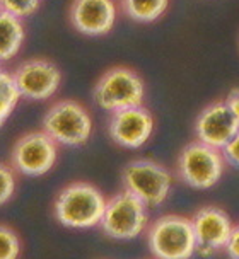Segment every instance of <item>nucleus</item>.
<instances>
[{"instance_id": "4be33fe9", "label": "nucleus", "mask_w": 239, "mask_h": 259, "mask_svg": "<svg viewBox=\"0 0 239 259\" xmlns=\"http://www.w3.org/2000/svg\"><path fill=\"white\" fill-rule=\"evenodd\" d=\"M226 104L229 106V109L232 111V114L236 116V119L239 121V87H234L227 92V96L224 97Z\"/></svg>"}, {"instance_id": "423d86ee", "label": "nucleus", "mask_w": 239, "mask_h": 259, "mask_svg": "<svg viewBox=\"0 0 239 259\" xmlns=\"http://www.w3.org/2000/svg\"><path fill=\"white\" fill-rule=\"evenodd\" d=\"M123 188L135 194L147 206H159L166 201L173 188V176L166 165L150 159L128 162L122 174Z\"/></svg>"}, {"instance_id": "dca6fc26", "label": "nucleus", "mask_w": 239, "mask_h": 259, "mask_svg": "<svg viewBox=\"0 0 239 259\" xmlns=\"http://www.w3.org/2000/svg\"><path fill=\"white\" fill-rule=\"evenodd\" d=\"M19 101L21 94L14 82L12 72H7L4 63H0V126L9 119Z\"/></svg>"}, {"instance_id": "20e7f679", "label": "nucleus", "mask_w": 239, "mask_h": 259, "mask_svg": "<svg viewBox=\"0 0 239 259\" xmlns=\"http://www.w3.org/2000/svg\"><path fill=\"white\" fill-rule=\"evenodd\" d=\"M226 164L222 150L195 140L179 152L176 172L178 178L193 189H210L222 179Z\"/></svg>"}, {"instance_id": "9b49d317", "label": "nucleus", "mask_w": 239, "mask_h": 259, "mask_svg": "<svg viewBox=\"0 0 239 259\" xmlns=\"http://www.w3.org/2000/svg\"><path fill=\"white\" fill-rule=\"evenodd\" d=\"M118 12V0H72L68 7V21L81 34L99 38L113 31Z\"/></svg>"}, {"instance_id": "9d476101", "label": "nucleus", "mask_w": 239, "mask_h": 259, "mask_svg": "<svg viewBox=\"0 0 239 259\" xmlns=\"http://www.w3.org/2000/svg\"><path fill=\"white\" fill-rule=\"evenodd\" d=\"M155 128L154 116L144 104L114 111L108 121L111 140L123 149H140L150 140Z\"/></svg>"}, {"instance_id": "f3484780", "label": "nucleus", "mask_w": 239, "mask_h": 259, "mask_svg": "<svg viewBox=\"0 0 239 259\" xmlns=\"http://www.w3.org/2000/svg\"><path fill=\"white\" fill-rule=\"evenodd\" d=\"M21 254V239L14 229L0 224V259H17Z\"/></svg>"}, {"instance_id": "412c9836", "label": "nucleus", "mask_w": 239, "mask_h": 259, "mask_svg": "<svg viewBox=\"0 0 239 259\" xmlns=\"http://www.w3.org/2000/svg\"><path fill=\"white\" fill-rule=\"evenodd\" d=\"M224 249H226L229 259H239V225L232 227L231 237H229Z\"/></svg>"}, {"instance_id": "f8f14e48", "label": "nucleus", "mask_w": 239, "mask_h": 259, "mask_svg": "<svg viewBox=\"0 0 239 259\" xmlns=\"http://www.w3.org/2000/svg\"><path fill=\"white\" fill-rule=\"evenodd\" d=\"M237 132L239 121L224 99L207 104L195 119L196 140L220 150Z\"/></svg>"}, {"instance_id": "ddd939ff", "label": "nucleus", "mask_w": 239, "mask_h": 259, "mask_svg": "<svg viewBox=\"0 0 239 259\" xmlns=\"http://www.w3.org/2000/svg\"><path fill=\"white\" fill-rule=\"evenodd\" d=\"M196 239V251L202 256L224 249L232 232L231 219L222 208L204 206L191 217Z\"/></svg>"}, {"instance_id": "f03ea898", "label": "nucleus", "mask_w": 239, "mask_h": 259, "mask_svg": "<svg viewBox=\"0 0 239 259\" xmlns=\"http://www.w3.org/2000/svg\"><path fill=\"white\" fill-rule=\"evenodd\" d=\"M93 99L98 108L108 111H122L144 104L145 82L140 73L125 65L108 68L101 73L93 89Z\"/></svg>"}, {"instance_id": "a211bd4d", "label": "nucleus", "mask_w": 239, "mask_h": 259, "mask_svg": "<svg viewBox=\"0 0 239 259\" xmlns=\"http://www.w3.org/2000/svg\"><path fill=\"white\" fill-rule=\"evenodd\" d=\"M43 0H0V11H6L12 16L26 19L38 12Z\"/></svg>"}, {"instance_id": "aec40b11", "label": "nucleus", "mask_w": 239, "mask_h": 259, "mask_svg": "<svg viewBox=\"0 0 239 259\" xmlns=\"http://www.w3.org/2000/svg\"><path fill=\"white\" fill-rule=\"evenodd\" d=\"M222 155L229 165L239 169V132L226 143V147L222 149Z\"/></svg>"}, {"instance_id": "0eeeda50", "label": "nucleus", "mask_w": 239, "mask_h": 259, "mask_svg": "<svg viewBox=\"0 0 239 259\" xmlns=\"http://www.w3.org/2000/svg\"><path fill=\"white\" fill-rule=\"evenodd\" d=\"M147 205L142 200L123 189L106 201L99 227L104 235L111 239H135L147 227Z\"/></svg>"}, {"instance_id": "6ab92c4d", "label": "nucleus", "mask_w": 239, "mask_h": 259, "mask_svg": "<svg viewBox=\"0 0 239 259\" xmlns=\"http://www.w3.org/2000/svg\"><path fill=\"white\" fill-rule=\"evenodd\" d=\"M16 169L12 165L0 162V205H4V203L11 200L14 191H16Z\"/></svg>"}, {"instance_id": "6e6552de", "label": "nucleus", "mask_w": 239, "mask_h": 259, "mask_svg": "<svg viewBox=\"0 0 239 259\" xmlns=\"http://www.w3.org/2000/svg\"><path fill=\"white\" fill-rule=\"evenodd\" d=\"M58 159V143L43 130L27 132L16 140L11 164L17 172L39 178L53 169Z\"/></svg>"}, {"instance_id": "f257e3e1", "label": "nucleus", "mask_w": 239, "mask_h": 259, "mask_svg": "<svg viewBox=\"0 0 239 259\" xmlns=\"http://www.w3.org/2000/svg\"><path fill=\"white\" fill-rule=\"evenodd\" d=\"M106 198L94 184L75 181L67 184L55 198L53 213L63 227L91 229L99 225L106 210Z\"/></svg>"}, {"instance_id": "2eb2a0df", "label": "nucleus", "mask_w": 239, "mask_h": 259, "mask_svg": "<svg viewBox=\"0 0 239 259\" xmlns=\"http://www.w3.org/2000/svg\"><path fill=\"white\" fill-rule=\"evenodd\" d=\"M120 11L130 21L152 24L168 12L171 0H118Z\"/></svg>"}, {"instance_id": "39448f33", "label": "nucleus", "mask_w": 239, "mask_h": 259, "mask_svg": "<svg viewBox=\"0 0 239 259\" xmlns=\"http://www.w3.org/2000/svg\"><path fill=\"white\" fill-rule=\"evenodd\" d=\"M147 242L155 259H190L196 251L191 219L181 215L159 217L149 227Z\"/></svg>"}, {"instance_id": "1a4fd4ad", "label": "nucleus", "mask_w": 239, "mask_h": 259, "mask_svg": "<svg viewBox=\"0 0 239 259\" xmlns=\"http://www.w3.org/2000/svg\"><path fill=\"white\" fill-rule=\"evenodd\" d=\"M14 82L21 99L48 101L62 85V70L48 58H29L14 68Z\"/></svg>"}, {"instance_id": "7ed1b4c3", "label": "nucleus", "mask_w": 239, "mask_h": 259, "mask_svg": "<svg viewBox=\"0 0 239 259\" xmlns=\"http://www.w3.org/2000/svg\"><path fill=\"white\" fill-rule=\"evenodd\" d=\"M41 130L58 145L81 147L93 135V116L79 101L60 99L47 109Z\"/></svg>"}, {"instance_id": "4468645a", "label": "nucleus", "mask_w": 239, "mask_h": 259, "mask_svg": "<svg viewBox=\"0 0 239 259\" xmlns=\"http://www.w3.org/2000/svg\"><path fill=\"white\" fill-rule=\"evenodd\" d=\"M26 39L24 22L6 11H0V63L11 62L19 55Z\"/></svg>"}]
</instances>
